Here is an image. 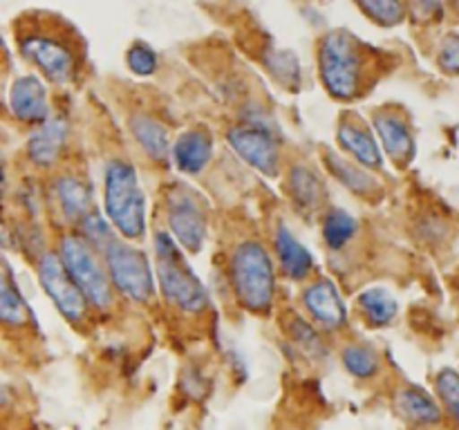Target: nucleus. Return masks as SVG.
Returning <instances> with one entry per match:
<instances>
[{
    "label": "nucleus",
    "instance_id": "nucleus-6",
    "mask_svg": "<svg viewBox=\"0 0 459 430\" xmlns=\"http://www.w3.org/2000/svg\"><path fill=\"white\" fill-rule=\"evenodd\" d=\"M58 255L90 305L99 312H108L115 303L117 289L112 285L110 271L103 267L106 260H99V251L81 233H65L58 240Z\"/></svg>",
    "mask_w": 459,
    "mask_h": 430
},
{
    "label": "nucleus",
    "instance_id": "nucleus-13",
    "mask_svg": "<svg viewBox=\"0 0 459 430\" xmlns=\"http://www.w3.org/2000/svg\"><path fill=\"white\" fill-rule=\"evenodd\" d=\"M372 125H368L361 116L343 115L339 119V128H336V142H339L341 152L352 157L361 166L370 170H379L384 166V148L377 143Z\"/></svg>",
    "mask_w": 459,
    "mask_h": 430
},
{
    "label": "nucleus",
    "instance_id": "nucleus-1",
    "mask_svg": "<svg viewBox=\"0 0 459 430\" xmlns=\"http://www.w3.org/2000/svg\"><path fill=\"white\" fill-rule=\"evenodd\" d=\"M21 56L54 85H67L79 76L83 45L74 27L52 13H27L16 25Z\"/></svg>",
    "mask_w": 459,
    "mask_h": 430
},
{
    "label": "nucleus",
    "instance_id": "nucleus-35",
    "mask_svg": "<svg viewBox=\"0 0 459 430\" xmlns=\"http://www.w3.org/2000/svg\"><path fill=\"white\" fill-rule=\"evenodd\" d=\"M453 7H455V13L459 16V0H453Z\"/></svg>",
    "mask_w": 459,
    "mask_h": 430
},
{
    "label": "nucleus",
    "instance_id": "nucleus-14",
    "mask_svg": "<svg viewBox=\"0 0 459 430\" xmlns=\"http://www.w3.org/2000/svg\"><path fill=\"white\" fill-rule=\"evenodd\" d=\"M9 112L21 124H43L49 116V97L48 88L36 74L18 76L12 83L7 94Z\"/></svg>",
    "mask_w": 459,
    "mask_h": 430
},
{
    "label": "nucleus",
    "instance_id": "nucleus-22",
    "mask_svg": "<svg viewBox=\"0 0 459 430\" xmlns=\"http://www.w3.org/2000/svg\"><path fill=\"white\" fill-rule=\"evenodd\" d=\"M394 408L417 426H437L442 421V408L426 390L417 385H406L394 397Z\"/></svg>",
    "mask_w": 459,
    "mask_h": 430
},
{
    "label": "nucleus",
    "instance_id": "nucleus-2",
    "mask_svg": "<svg viewBox=\"0 0 459 430\" xmlns=\"http://www.w3.org/2000/svg\"><path fill=\"white\" fill-rule=\"evenodd\" d=\"M375 52L345 30L327 31L318 45V76L336 101H354L363 97L372 83Z\"/></svg>",
    "mask_w": 459,
    "mask_h": 430
},
{
    "label": "nucleus",
    "instance_id": "nucleus-8",
    "mask_svg": "<svg viewBox=\"0 0 459 430\" xmlns=\"http://www.w3.org/2000/svg\"><path fill=\"white\" fill-rule=\"evenodd\" d=\"M164 213L169 233L188 254H200L209 233V211L200 193L184 182L166 188Z\"/></svg>",
    "mask_w": 459,
    "mask_h": 430
},
{
    "label": "nucleus",
    "instance_id": "nucleus-11",
    "mask_svg": "<svg viewBox=\"0 0 459 430\" xmlns=\"http://www.w3.org/2000/svg\"><path fill=\"white\" fill-rule=\"evenodd\" d=\"M303 305L305 312L321 331H341L348 325V305H345L339 287L330 278L318 276L309 280L303 289Z\"/></svg>",
    "mask_w": 459,
    "mask_h": 430
},
{
    "label": "nucleus",
    "instance_id": "nucleus-25",
    "mask_svg": "<svg viewBox=\"0 0 459 430\" xmlns=\"http://www.w3.org/2000/svg\"><path fill=\"white\" fill-rule=\"evenodd\" d=\"M359 219L350 211L332 206L323 215V240L332 251H341L357 237Z\"/></svg>",
    "mask_w": 459,
    "mask_h": 430
},
{
    "label": "nucleus",
    "instance_id": "nucleus-16",
    "mask_svg": "<svg viewBox=\"0 0 459 430\" xmlns=\"http://www.w3.org/2000/svg\"><path fill=\"white\" fill-rule=\"evenodd\" d=\"M70 137V125L63 116H49L43 124L34 125L25 142V155L39 168H52L58 164Z\"/></svg>",
    "mask_w": 459,
    "mask_h": 430
},
{
    "label": "nucleus",
    "instance_id": "nucleus-27",
    "mask_svg": "<svg viewBox=\"0 0 459 430\" xmlns=\"http://www.w3.org/2000/svg\"><path fill=\"white\" fill-rule=\"evenodd\" d=\"M287 331H290L291 340L299 345V349L305 354V357L312 358V361H321V358H325L327 348L325 343H323L321 330L314 327L309 321H305L303 316H296V314L294 316H290V321H287Z\"/></svg>",
    "mask_w": 459,
    "mask_h": 430
},
{
    "label": "nucleus",
    "instance_id": "nucleus-31",
    "mask_svg": "<svg viewBox=\"0 0 459 430\" xmlns=\"http://www.w3.org/2000/svg\"><path fill=\"white\" fill-rule=\"evenodd\" d=\"M406 13L415 25H439L446 13V0H403Z\"/></svg>",
    "mask_w": 459,
    "mask_h": 430
},
{
    "label": "nucleus",
    "instance_id": "nucleus-18",
    "mask_svg": "<svg viewBox=\"0 0 459 430\" xmlns=\"http://www.w3.org/2000/svg\"><path fill=\"white\" fill-rule=\"evenodd\" d=\"M52 195L67 224H81L92 213V188L76 173H63L52 182Z\"/></svg>",
    "mask_w": 459,
    "mask_h": 430
},
{
    "label": "nucleus",
    "instance_id": "nucleus-4",
    "mask_svg": "<svg viewBox=\"0 0 459 430\" xmlns=\"http://www.w3.org/2000/svg\"><path fill=\"white\" fill-rule=\"evenodd\" d=\"M103 211L124 240L137 242L146 236V193L139 184L137 168L124 157L106 164Z\"/></svg>",
    "mask_w": 459,
    "mask_h": 430
},
{
    "label": "nucleus",
    "instance_id": "nucleus-15",
    "mask_svg": "<svg viewBox=\"0 0 459 430\" xmlns=\"http://www.w3.org/2000/svg\"><path fill=\"white\" fill-rule=\"evenodd\" d=\"M321 159L325 164V170L336 179V182L343 184L350 193H354L357 197L363 200H379L384 195V186H381V179L372 175L370 168L361 166L359 161H354L352 157H345L343 152L336 150H321Z\"/></svg>",
    "mask_w": 459,
    "mask_h": 430
},
{
    "label": "nucleus",
    "instance_id": "nucleus-29",
    "mask_svg": "<svg viewBox=\"0 0 459 430\" xmlns=\"http://www.w3.org/2000/svg\"><path fill=\"white\" fill-rule=\"evenodd\" d=\"M264 63H267V70L272 72L278 83L290 90L300 88V63L296 54L285 52V49H269Z\"/></svg>",
    "mask_w": 459,
    "mask_h": 430
},
{
    "label": "nucleus",
    "instance_id": "nucleus-32",
    "mask_svg": "<svg viewBox=\"0 0 459 430\" xmlns=\"http://www.w3.org/2000/svg\"><path fill=\"white\" fill-rule=\"evenodd\" d=\"M126 63H128V70L137 76H151L155 74L157 67H160V58H157V52L151 47V45L133 43L126 52Z\"/></svg>",
    "mask_w": 459,
    "mask_h": 430
},
{
    "label": "nucleus",
    "instance_id": "nucleus-12",
    "mask_svg": "<svg viewBox=\"0 0 459 430\" xmlns=\"http://www.w3.org/2000/svg\"><path fill=\"white\" fill-rule=\"evenodd\" d=\"M372 128L377 130L381 148L399 168H408L415 159V134L403 112L397 108H379L372 115Z\"/></svg>",
    "mask_w": 459,
    "mask_h": 430
},
{
    "label": "nucleus",
    "instance_id": "nucleus-30",
    "mask_svg": "<svg viewBox=\"0 0 459 430\" xmlns=\"http://www.w3.org/2000/svg\"><path fill=\"white\" fill-rule=\"evenodd\" d=\"M435 388H437V394L442 399L444 408H446L448 417L455 421L459 428V372L453 370V367L439 370L437 379H435Z\"/></svg>",
    "mask_w": 459,
    "mask_h": 430
},
{
    "label": "nucleus",
    "instance_id": "nucleus-28",
    "mask_svg": "<svg viewBox=\"0 0 459 430\" xmlns=\"http://www.w3.org/2000/svg\"><path fill=\"white\" fill-rule=\"evenodd\" d=\"M354 3L375 25L381 27L402 25L408 16L403 0H354Z\"/></svg>",
    "mask_w": 459,
    "mask_h": 430
},
{
    "label": "nucleus",
    "instance_id": "nucleus-9",
    "mask_svg": "<svg viewBox=\"0 0 459 430\" xmlns=\"http://www.w3.org/2000/svg\"><path fill=\"white\" fill-rule=\"evenodd\" d=\"M101 255L110 271L112 285L121 296L139 305H146L155 298V276L142 249L117 236Z\"/></svg>",
    "mask_w": 459,
    "mask_h": 430
},
{
    "label": "nucleus",
    "instance_id": "nucleus-26",
    "mask_svg": "<svg viewBox=\"0 0 459 430\" xmlns=\"http://www.w3.org/2000/svg\"><path fill=\"white\" fill-rule=\"evenodd\" d=\"M341 361H343L345 370L354 376V379H372L377 376L381 367V358L375 348L368 343H348L341 352Z\"/></svg>",
    "mask_w": 459,
    "mask_h": 430
},
{
    "label": "nucleus",
    "instance_id": "nucleus-21",
    "mask_svg": "<svg viewBox=\"0 0 459 430\" xmlns=\"http://www.w3.org/2000/svg\"><path fill=\"white\" fill-rule=\"evenodd\" d=\"M128 128L137 146L152 161H166L169 155H173L169 130H166V125L160 119L146 115V112H133L128 119Z\"/></svg>",
    "mask_w": 459,
    "mask_h": 430
},
{
    "label": "nucleus",
    "instance_id": "nucleus-5",
    "mask_svg": "<svg viewBox=\"0 0 459 430\" xmlns=\"http://www.w3.org/2000/svg\"><path fill=\"white\" fill-rule=\"evenodd\" d=\"M152 249L157 260V285L166 303L186 316L204 314L209 309V294L184 258L178 240L169 231H157Z\"/></svg>",
    "mask_w": 459,
    "mask_h": 430
},
{
    "label": "nucleus",
    "instance_id": "nucleus-3",
    "mask_svg": "<svg viewBox=\"0 0 459 430\" xmlns=\"http://www.w3.org/2000/svg\"><path fill=\"white\" fill-rule=\"evenodd\" d=\"M229 278L233 296L245 312L255 316L272 312L276 300V267L263 242L247 237L233 246Z\"/></svg>",
    "mask_w": 459,
    "mask_h": 430
},
{
    "label": "nucleus",
    "instance_id": "nucleus-33",
    "mask_svg": "<svg viewBox=\"0 0 459 430\" xmlns=\"http://www.w3.org/2000/svg\"><path fill=\"white\" fill-rule=\"evenodd\" d=\"M437 65L444 74L459 76V34L444 36L437 47Z\"/></svg>",
    "mask_w": 459,
    "mask_h": 430
},
{
    "label": "nucleus",
    "instance_id": "nucleus-20",
    "mask_svg": "<svg viewBox=\"0 0 459 430\" xmlns=\"http://www.w3.org/2000/svg\"><path fill=\"white\" fill-rule=\"evenodd\" d=\"M287 195L303 213H314L325 206L327 191L323 177L309 164H291L287 170Z\"/></svg>",
    "mask_w": 459,
    "mask_h": 430
},
{
    "label": "nucleus",
    "instance_id": "nucleus-17",
    "mask_svg": "<svg viewBox=\"0 0 459 430\" xmlns=\"http://www.w3.org/2000/svg\"><path fill=\"white\" fill-rule=\"evenodd\" d=\"M215 152V142L211 130L188 128L175 139L173 143V159L179 173L184 175H200L206 166L211 164Z\"/></svg>",
    "mask_w": 459,
    "mask_h": 430
},
{
    "label": "nucleus",
    "instance_id": "nucleus-23",
    "mask_svg": "<svg viewBox=\"0 0 459 430\" xmlns=\"http://www.w3.org/2000/svg\"><path fill=\"white\" fill-rule=\"evenodd\" d=\"M357 312L370 327H388L397 318L399 303L384 287H370L357 296Z\"/></svg>",
    "mask_w": 459,
    "mask_h": 430
},
{
    "label": "nucleus",
    "instance_id": "nucleus-7",
    "mask_svg": "<svg viewBox=\"0 0 459 430\" xmlns=\"http://www.w3.org/2000/svg\"><path fill=\"white\" fill-rule=\"evenodd\" d=\"M227 143L247 166L264 177H276L282 168L278 130L269 124L267 115H242L238 125L227 130Z\"/></svg>",
    "mask_w": 459,
    "mask_h": 430
},
{
    "label": "nucleus",
    "instance_id": "nucleus-19",
    "mask_svg": "<svg viewBox=\"0 0 459 430\" xmlns=\"http://www.w3.org/2000/svg\"><path fill=\"white\" fill-rule=\"evenodd\" d=\"M273 251H276L278 264L282 273L290 280L303 282L312 276L314 271V255L305 245H300L299 237L291 233V228L285 222H278L273 231Z\"/></svg>",
    "mask_w": 459,
    "mask_h": 430
},
{
    "label": "nucleus",
    "instance_id": "nucleus-10",
    "mask_svg": "<svg viewBox=\"0 0 459 430\" xmlns=\"http://www.w3.org/2000/svg\"><path fill=\"white\" fill-rule=\"evenodd\" d=\"M36 273L48 298L70 325H79L88 318L90 300L70 276L58 251H43L36 260Z\"/></svg>",
    "mask_w": 459,
    "mask_h": 430
},
{
    "label": "nucleus",
    "instance_id": "nucleus-24",
    "mask_svg": "<svg viewBox=\"0 0 459 430\" xmlns=\"http://www.w3.org/2000/svg\"><path fill=\"white\" fill-rule=\"evenodd\" d=\"M0 322L4 325V330H21V327L34 322L30 305L22 298L7 264H4L3 280H0Z\"/></svg>",
    "mask_w": 459,
    "mask_h": 430
},
{
    "label": "nucleus",
    "instance_id": "nucleus-34",
    "mask_svg": "<svg viewBox=\"0 0 459 430\" xmlns=\"http://www.w3.org/2000/svg\"><path fill=\"white\" fill-rule=\"evenodd\" d=\"M182 385H184V392L193 399H202L206 397V392H209V381H206L197 370L184 372Z\"/></svg>",
    "mask_w": 459,
    "mask_h": 430
}]
</instances>
